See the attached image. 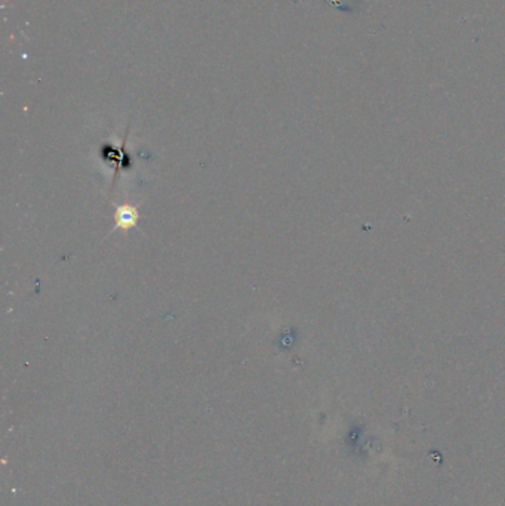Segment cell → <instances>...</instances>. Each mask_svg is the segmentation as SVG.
Here are the masks:
<instances>
[{
  "label": "cell",
  "instance_id": "cell-1",
  "mask_svg": "<svg viewBox=\"0 0 505 506\" xmlns=\"http://www.w3.org/2000/svg\"><path fill=\"white\" fill-rule=\"evenodd\" d=\"M136 219H138L136 210H135L133 207H129V206L119 209L117 213H116V222H117V226H120V228H123V229H126V228H129V226H133L135 222H136Z\"/></svg>",
  "mask_w": 505,
  "mask_h": 506
}]
</instances>
